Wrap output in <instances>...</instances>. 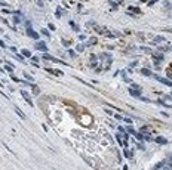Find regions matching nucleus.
<instances>
[{"mask_svg": "<svg viewBox=\"0 0 172 170\" xmlns=\"http://www.w3.org/2000/svg\"><path fill=\"white\" fill-rule=\"evenodd\" d=\"M94 30H95V33H98V34H101V36H105V37H116V34H113L110 30H107L105 27H98V25H95L94 27Z\"/></svg>", "mask_w": 172, "mask_h": 170, "instance_id": "obj_1", "label": "nucleus"}, {"mask_svg": "<svg viewBox=\"0 0 172 170\" xmlns=\"http://www.w3.org/2000/svg\"><path fill=\"white\" fill-rule=\"evenodd\" d=\"M25 33H27V36H28V37H31V38H34V40H39V37H40V34H39V33H36L31 27H27V28H25Z\"/></svg>", "mask_w": 172, "mask_h": 170, "instance_id": "obj_2", "label": "nucleus"}, {"mask_svg": "<svg viewBox=\"0 0 172 170\" xmlns=\"http://www.w3.org/2000/svg\"><path fill=\"white\" fill-rule=\"evenodd\" d=\"M151 77H154L157 81H160V83H163V84H166V86L172 87V81L169 80V78H163V77H160V76H157V74H153Z\"/></svg>", "mask_w": 172, "mask_h": 170, "instance_id": "obj_3", "label": "nucleus"}, {"mask_svg": "<svg viewBox=\"0 0 172 170\" xmlns=\"http://www.w3.org/2000/svg\"><path fill=\"white\" fill-rule=\"evenodd\" d=\"M98 62H99V61H98V56H97V55H91V58H89V65H91L94 70H95L97 67H99ZM101 70H102V68H101Z\"/></svg>", "mask_w": 172, "mask_h": 170, "instance_id": "obj_4", "label": "nucleus"}, {"mask_svg": "<svg viewBox=\"0 0 172 170\" xmlns=\"http://www.w3.org/2000/svg\"><path fill=\"white\" fill-rule=\"evenodd\" d=\"M21 95H22V98L25 99V102H27L30 107H34V105H33V101H31V98H30V95H28L27 90H21Z\"/></svg>", "mask_w": 172, "mask_h": 170, "instance_id": "obj_5", "label": "nucleus"}, {"mask_svg": "<svg viewBox=\"0 0 172 170\" xmlns=\"http://www.w3.org/2000/svg\"><path fill=\"white\" fill-rule=\"evenodd\" d=\"M34 47H36L37 50H42V52H48V46H46V43H45V41H37Z\"/></svg>", "mask_w": 172, "mask_h": 170, "instance_id": "obj_6", "label": "nucleus"}, {"mask_svg": "<svg viewBox=\"0 0 172 170\" xmlns=\"http://www.w3.org/2000/svg\"><path fill=\"white\" fill-rule=\"evenodd\" d=\"M153 61H154L156 65H159V64L163 61V55H162V53H153Z\"/></svg>", "mask_w": 172, "mask_h": 170, "instance_id": "obj_7", "label": "nucleus"}, {"mask_svg": "<svg viewBox=\"0 0 172 170\" xmlns=\"http://www.w3.org/2000/svg\"><path fill=\"white\" fill-rule=\"evenodd\" d=\"M129 93H131V96H135V98H140L141 96V89H129Z\"/></svg>", "mask_w": 172, "mask_h": 170, "instance_id": "obj_8", "label": "nucleus"}, {"mask_svg": "<svg viewBox=\"0 0 172 170\" xmlns=\"http://www.w3.org/2000/svg\"><path fill=\"white\" fill-rule=\"evenodd\" d=\"M48 73H50V74H53V76H62V73L61 71H55L53 68H45Z\"/></svg>", "mask_w": 172, "mask_h": 170, "instance_id": "obj_9", "label": "nucleus"}, {"mask_svg": "<svg viewBox=\"0 0 172 170\" xmlns=\"http://www.w3.org/2000/svg\"><path fill=\"white\" fill-rule=\"evenodd\" d=\"M154 141H156L157 144H160V145H165V144H168V141H166L165 138H162V136H157V138H156Z\"/></svg>", "mask_w": 172, "mask_h": 170, "instance_id": "obj_10", "label": "nucleus"}, {"mask_svg": "<svg viewBox=\"0 0 172 170\" xmlns=\"http://www.w3.org/2000/svg\"><path fill=\"white\" fill-rule=\"evenodd\" d=\"M98 43V38L97 37H92V38H89V41L85 44V46H92V44H97Z\"/></svg>", "mask_w": 172, "mask_h": 170, "instance_id": "obj_11", "label": "nucleus"}, {"mask_svg": "<svg viewBox=\"0 0 172 170\" xmlns=\"http://www.w3.org/2000/svg\"><path fill=\"white\" fill-rule=\"evenodd\" d=\"M141 74H143V76H147V77H151V76H153L151 71L147 70V68H143V70H141Z\"/></svg>", "mask_w": 172, "mask_h": 170, "instance_id": "obj_12", "label": "nucleus"}, {"mask_svg": "<svg viewBox=\"0 0 172 170\" xmlns=\"http://www.w3.org/2000/svg\"><path fill=\"white\" fill-rule=\"evenodd\" d=\"M123 152H125V157H126V158H132V157H134V154H132L134 151H129V150H126V147H125V151H123Z\"/></svg>", "mask_w": 172, "mask_h": 170, "instance_id": "obj_13", "label": "nucleus"}, {"mask_svg": "<svg viewBox=\"0 0 172 170\" xmlns=\"http://www.w3.org/2000/svg\"><path fill=\"white\" fill-rule=\"evenodd\" d=\"M166 76H168V78H172V64H169L166 68Z\"/></svg>", "mask_w": 172, "mask_h": 170, "instance_id": "obj_14", "label": "nucleus"}, {"mask_svg": "<svg viewBox=\"0 0 172 170\" xmlns=\"http://www.w3.org/2000/svg\"><path fill=\"white\" fill-rule=\"evenodd\" d=\"M31 90H33V93H34V95H37V96H39L40 90H39V87H37L36 84H33V83H31Z\"/></svg>", "mask_w": 172, "mask_h": 170, "instance_id": "obj_15", "label": "nucleus"}, {"mask_svg": "<svg viewBox=\"0 0 172 170\" xmlns=\"http://www.w3.org/2000/svg\"><path fill=\"white\" fill-rule=\"evenodd\" d=\"M15 113H16V114H18V115H19V117H21L22 120L25 118V114H24V113H22V111H21V110H19L18 107H15Z\"/></svg>", "mask_w": 172, "mask_h": 170, "instance_id": "obj_16", "label": "nucleus"}, {"mask_svg": "<svg viewBox=\"0 0 172 170\" xmlns=\"http://www.w3.org/2000/svg\"><path fill=\"white\" fill-rule=\"evenodd\" d=\"M129 10H132V12H135V13H138V15H141V13H143L140 7H134V6H129Z\"/></svg>", "mask_w": 172, "mask_h": 170, "instance_id": "obj_17", "label": "nucleus"}, {"mask_svg": "<svg viewBox=\"0 0 172 170\" xmlns=\"http://www.w3.org/2000/svg\"><path fill=\"white\" fill-rule=\"evenodd\" d=\"M162 41H165V38H163L162 36H157V37H154V40H153V43H162Z\"/></svg>", "mask_w": 172, "mask_h": 170, "instance_id": "obj_18", "label": "nucleus"}, {"mask_svg": "<svg viewBox=\"0 0 172 170\" xmlns=\"http://www.w3.org/2000/svg\"><path fill=\"white\" fill-rule=\"evenodd\" d=\"M157 49L162 52H168V50H171V46H157Z\"/></svg>", "mask_w": 172, "mask_h": 170, "instance_id": "obj_19", "label": "nucleus"}, {"mask_svg": "<svg viewBox=\"0 0 172 170\" xmlns=\"http://www.w3.org/2000/svg\"><path fill=\"white\" fill-rule=\"evenodd\" d=\"M76 49H77V52H83V50H85V44H82V43H79V44L76 46Z\"/></svg>", "mask_w": 172, "mask_h": 170, "instance_id": "obj_20", "label": "nucleus"}, {"mask_svg": "<svg viewBox=\"0 0 172 170\" xmlns=\"http://www.w3.org/2000/svg\"><path fill=\"white\" fill-rule=\"evenodd\" d=\"M22 55H24V56H27V58H31V52H30V50H27V49H24V50H22Z\"/></svg>", "mask_w": 172, "mask_h": 170, "instance_id": "obj_21", "label": "nucleus"}, {"mask_svg": "<svg viewBox=\"0 0 172 170\" xmlns=\"http://www.w3.org/2000/svg\"><path fill=\"white\" fill-rule=\"evenodd\" d=\"M4 70H6L9 74H13V68H12L10 65H4Z\"/></svg>", "mask_w": 172, "mask_h": 170, "instance_id": "obj_22", "label": "nucleus"}, {"mask_svg": "<svg viewBox=\"0 0 172 170\" xmlns=\"http://www.w3.org/2000/svg\"><path fill=\"white\" fill-rule=\"evenodd\" d=\"M15 58H16L19 62H24V55H18V53H15Z\"/></svg>", "mask_w": 172, "mask_h": 170, "instance_id": "obj_23", "label": "nucleus"}, {"mask_svg": "<svg viewBox=\"0 0 172 170\" xmlns=\"http://www.w3.org/2000/svg\"><path fill=\"white\" fill-rule=\"evenodd\" d=\"M24 77H25V80H28V81H34V78H33L30 74H27V73H24Z\"/></svg>", "mask_w": 172, "mask_h": 170, "instance_id": "obj_24", "label": "nucleus"}, {"mask_svg": "<svg viewBox=\"0 0 172 170\" xmlns=\"http://www.w3.org/2000/svg\"><path fill=\"white\" fill-rule=\"evenodd\" d=\"M55 16H56V18H58V19H59V18H61V7H59V6H58V7H56V13H55Z\"/></svg>", "mask_w": 172, "mask_h": 170, "instance_id": "obj_25", "label": "nucleus"}, {"mask_svg": "<svg viewBox=\"0 0 172 170\" xmlns=\"http://www.w3.org/2000/svg\"><path fill=\"white\" fill-rule=\"evenodd\" d=\"M70 27H71V28H74L76 31H79V27H77V25L74 24V21H70Z\"/></svg>", "mask_w": 172, "mask_h": 170, "instance_id": "obj_26", "label": "nucleus"}, {"mask_svg": "<svg viewBox=\"0 0 172 170\" xmlns=\"http://www.w3.org/2000/svg\"><path fill=\"white\" fill-rule=\"evenodd\" d=\"M126 130H128L129 133H132V135H135V129H134L132 126H128V127H126Z\"/></svg>", "mask_w": 172, "mask_h": 170, "instance_id": "obj_27", "label": "nucleus"}, {"mask_svg": "<svg viewBox=\"0 0 172 170\" xmlns=\"http://www.w3.org/2000/svg\"><path fill=\"white\" fill-rule=\"evenodd\" d=\"M13 22H15V25H16V24H19V22H21V19H19V16H18V15H16V16H15V15H13Z\"/></svg>", "mask_w": 172, "mask_h": 170, "instance_id": "obj_28", "label": "nucleus"}, {"mask_svg": "<svg viewBox=\"0 0 172 170\" xmlns=\"http://www.w3.org/2000/svg\"><path fill=\"white\" fill-rule=\"evenodd\" d=\"M40 33H42L43 36H46V37H50V34H49V31H48V30H45V28H43V30H42Z\"/></svg>", "mask_w": 172, "mask_h": 170, "instance_id": "obj_29", "label": "nucleus"}, {"mask_svg": "<svg viewBox=\"0 0 172 170\" xmlns=\"http://www.w3.org/2000/svg\"><path fill=\"white\" fill-rule=\"evenodd\" d=\"M10 78H12V80H13V81H15V83H21V80H19V78H18V77H15V76H13V74H10Z\"/></svg>", "mask_w": 172, "mask_h": 170, "instance_id": "obj_30", "label": "nucleus"}, {"mask_svg": "<svg viewBox=\"0 0 172 170\" xmlns=\"http://www.w3.org/2000/svg\"><path fill=\"white\" fill-rule=\"evenodd\" d=\"M68 55H70L71 58H76V56H77V53H76L74 50H68Z\"/></svg>", "mask_w": 172, "mask_h": 170, "instance_id": "obj_31", "label": "nucleus"}, {"mask_svg": "<svg viewBox=\"0 0 172 170\" xmlns=\"http://www.w3.org/2000/svg\"><path fill=\"white\" fill-rule=\"evenodd\" d=\"M141 50H143V52H147V53H151V50H150L148 47H141Z\"/></svg>", "mask_w": 172, "mask_h": 170, "instance_id": "obj_32", "label": "nucleus"}, {"mask_svg": "<svg viewBox=\"0 0 172 170\" xmlns=\"http://www.w3.org/2000/svg\"><path fill=\"white\" fill-rule=\"evenodd\" d=\"M31 59H33V62H37V61H39V56H34V55H31Z\"/></svg>", "mask_w": 172, "mask_h": 170, "instance_id": "obj_33", "label": "nucleus"}, {"mask_svg": "<svg viewBox=\"0 0 172 170\" xmlns=\"http://www.w3.org/2000/svg\"><path fill=\"white\" fill-rule=\"evenodd\" d=\"M137 64H138V62H137V61H134V62H131V64H129V68H134V67H135V65H137Z\"/></svg>", "mask_w": 172, "mask_h": 170, "instance_id": "obj_34", "label": "nucleus"}, {"mask_svg": "<svg viewBox=\"0 0 172 170\" xmlns=\"http://www.w3.org/2000/svg\"><path fill=\"white\" fill-rule=\"evenodd\" d=\"M114 118H116V120H122V118H123V117H122V115H120V114H114Z\"/></svg>", "mask_w": 172, "mask_h": 170, "instance_id": "obj_35", "label": "nucleus"}, {"mask_svg": "<svg viewBox=\"0 0 172 170\" xmlns=\"http://www.w3.org/2000/svg\"><path fill=\"white\" fill-rule=\"evenodd\" d=\"M162 31H165V33H172V28H162Z\"/></svg>", "mask_w": 172, "mask_h": 170, "instance_id": "obj_36", "label": "nucleus"}, {"mask_svg": "<svg viewBox=\"0 0 172 170\" xmlns=\"http://www.w3.org/2000/svg\"><path fill=\"white\" fill-rule=\"evenodd\" d=\"M132 89H141L138 84H135V83H132Z\"/></svg>", "mask_w": 172, "mask_h": 170, "instance_id": "obj_37", "label": "nucleus"}, {"mask_svg": "<svg viewBox=\"0 0 172 170\" xmlns=\"http://www.w3.org/2000/svg\"><path fill=\"white\" fill-rule=\"evenodd\" d=\"M0 47H3V49L6 47V44H4V41H3V40H0Z\"/></svg>", "mask_w": 172, "mask_h": 170, "instance_id": "obj_38", "label": "nucleus"}, {"mask_svg": "<svg viewBox=\"0 0 172 170\" xmlns=\"http://www.w3.org/2000/svg\"><path fill=\"white\" fill-rule=\"evenodd\" d=\"M1 12H3V13H10V12H12V10H9V9H3V10H1Z\"/></svg>", "mask_w": 172, "mask_h": 170, "instance_id": "obj_39", "label": "nucleus"}, {"mask_svg": "<svg viewBox=\"0 0 172 170\" xmlns=\"http://www.w3.org/2000/svg\"><path fill=\"white\" fill-rule=\"evenodd\" d=\"M49 28H50V30H52V31H53V30H55V25H53V24H50V22H49Z\"/></svg>", "mask_w": 172, "mask_h": 170, "instance_id": "obj_40", "label": "nucleus"}, {"mask_svg": "<svg viewBox=\"0 0 172 170\" xmlns=\"http://www.w3.org/2000/svg\"><path fill=\"white\" fill-rule=\"evenodd\" d=\"M117 129H119V132H122V133H125V127H122V126H120V127H117Z\"/></svg>", "mask_w": 172, "mask_h": 170, "instance_id": "obj_41", "label": "nucleus"}, {"mask_svg": "<svg viewBox=\"0 0 172 170\" xmlns=\"http://www.w3.org/2000/svg\"><path fill=\"white\" fill-rule=\"evenodd\" d=\"M62 43H64L65 46H68V44H70V41H68V40H62Z\"/></svg>", "mask_w": 172, "mask_h": 170, "instance_id": "obj_42", "label": "nucleus"}, {"mask_svg": "<svg viewBox=\"0 0 172 170\" xmlns=\"http://www.w3.org/2000/svg\"><path fill=\"white\" fill-rule=\"evenodd\" d=\"M105 113H107V114H110V115H113V113H111V110H108V108L105 110Z\"/></svg>", "mask_w": 172, "mask_h": 170, "instance_id": "obj_43", "label": "nucleus"}, {"mask_svg": "<svg viewBox=\"0 0 172 170\" xmlns=\"http://www.w3.org/2000/svg\"><path fill=\"white\" fill-rule=\"evenodd\" d=\"M123 120H125V121H126V123H129V124H131V123H132V120H131V118H123Z\"/></svg>", "mask_w": 172, "mask_h": 170, "instance_id": "obj_44", "label": "nucleus"}, {"mask_svg": "<svg viewBox=\"0 0 172 170\" xmlns=\"http://www.w3.org/2000/svg\"><path fill=\"white\" fill-rule=\"evenodd\" d=\"M0 7H7V4H6V3H1V1H0Z\"/></svg>", "mask_w": 172, "mask_h": 170, "instance_id": "obj_45", "label": "nucleus"}, {"mask_svg": "<svg viewBox=\"0 0 172 170\" xmlns=\"http://www.w3.org/2000/svg\"><path fill=\"white\" fill-rule=\"evenodd\" d=\"M156 1H157V0H151V1H148V4H150V6H151V4H154V3H156Z\"/></svg>", "mask_w": 172, "mask_h": 170, "instance_id": "obj_46", "label": "nucleus"}, {"mask_svg": "<svg viewBox=\"0 0 172 170\" xmlns=\"http://www.w3.org/2000/svg\"><path fill=\"white\" fill-rule=\"evenodd\" d=\"M37 3H39L40 6H43V0H37Z\"/></svg>", "mask_w": 172, "mask_h": 170, "instance_id": "obj_47", "label": "nucleus"}, {"mask_svg": "<svg viewBox=\"0 0 172 170\" xmlns=\"http://www.w3.org/2000/svg\"><path fill=\"white\" fill-rule=\"evenodd\" d=\"M110 1H119V3H120V0H110Z\"/></svg>", "mask_w": 172, "mask_h": 170, "instance_id": "obj_48", "label": "nucleus"}, {"mask_svg": "<svg viewBox=\"0 0 172 170\" xmlns=\"http://www.w3.org/2000/svg\"><path fill=\"white\" fill-rule=\"evenodd\" d=\"M1 84H3V83H1V81H0V86H1Z\"/></svg>", "mask_w": 172, "mask_h": 170, "instance_id": "obj_49", "label": "nucleus"}, {"mask_svg": "<svg viewBox=\"0 0 172 170\" xmlns=\"http://www.w3.org/2000/svg\"><path fill=\"white\" fill-rule=\"evenodd\" d=\"M0 33H1V28H0Z\"/></svg>", "mask_w": 172, "mask_h": 170, "instance_id": "obj_50", "label": "nucleus"}, {"mask_svg": "<svg viewBox=\"0 0 172 170\" xmlns=\"http://www.w3.org/2000/svg\"><path fill=\"white\" fill-rule=\"evenodd\" d=\"M171 95H172V93H171Z\"/></svg>", "mask_w": 172, "mask_h": 170, "instance_id": "obj_51", "label": "nucleus"}]
</instances>
